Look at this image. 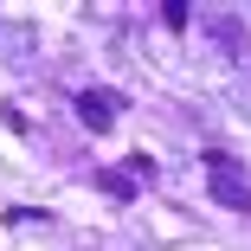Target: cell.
I'll return each mask as SVG.
<instances>
[{"label": "cell", "mask_w": 251, "mask_h": 251, "mask_svg": "<svg viewBox=\"0 0 251 251\" xmlns=\"http://www.w3.org/2000/svg\"><path fill=\"white\" fill-rule=\"evenodd\" d=\"M116 110H123V103H116V90H84V97H77V123L97 129V135L116 123Z\"/></svg>", "instance_id": "obj_2"}, {"label": "cell", "mask_w": 251, "mask_h": 251, "mask_svg": "<svg viewBox=\"0 0 251 251\" xmlns=\"http://www.w3.org/2000/svg\"><path fill=\"white\" fill-rule=\"evenodd\" d=\"M161 20H168L174 32H187V26H193V7H187V0H161Z\"/></svg>", "instance_id": "obj_4"}, {"label": "cell", "mask_w": 251, "mask_h": 251, "mask_svg": "<svg viewBox=\"0 0 251 251\" xmlns=\"http://www.w3.org/2000/svg\"><path fill=\"white\" fill-rule=\"evenodd\" d=\"M123 168H129V180H148V174H155V161H148V155H129Z\"/></svg>", "instance_id": "obj_5"}, {"label": "cell", "mask_w": 251, "mask_h": 251, "mask_svg": "<svg viewBox=\"0 0 251 251\" xmlns=\"http://www.w3.org/2000/svg\"><path fill=\"white\" fill-rule=\"evenodd\" d=\"M97 187H103L110 200H135V180H129V174H116V168H103V174H97Z\"/></svg>", "instance_id": "obj_3"}, {"label": "cell", "mask_w": 251, "mask_h": 251, "mask_svg": "<svg viewBox=\"0 0 251 251\" xmlns=\"http://www.w3.org/2000/svg\"><path fill=\"white\" fill-rule=\"evenodd\" d=\"M206 187H213V200L226 213H251V180L238 174L232 155H206Z\"/></svg>", "instance_id": "obj_1"}]
</instances>
